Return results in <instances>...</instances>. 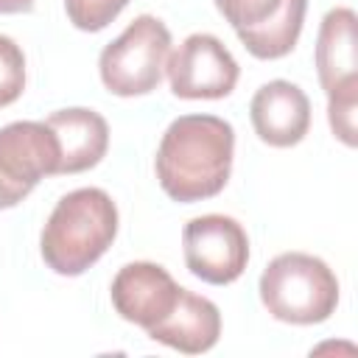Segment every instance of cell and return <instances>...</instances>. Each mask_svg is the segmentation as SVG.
<instances>
[{
	"label": "cell",
	"mask_w": 358,
	"mask_h": 358,
	"mask_svg": "<svg viewBox=\"0 0 358 358\" xmlns=\"http://www.w3.org/2000/svg\"><path fill=\"white\" fill-rule=\"evenodd\" d=\"M232 157L235 129L229 120L218 115H182L157 145V182L179 204L204 201L227 187Z\"/></svg>",
	"instance_id": "obj_1"
},
{
	"label": "cell",
	"mask_w": 358,
	"mask_h": 358,
	"mask_svg": "<svg viewBox=\"0 0 358 358\" xmlns=\"http://www.w3.org/2000/svg\"><path fill=\"white\" fill-rule=\"evenodd\" d=\"M117 235V204L101 187H78L64 193L50 210L39 252L50 271L78 277L95 266Z\"/></svg>",
	"instance_id": "obj_2"
},
{
	"label": "cell",
	"mask_w": 358,
	"mask_h": 358,
	"mask_svg": "<svg viewBox=\"0 0 358 358\" xmlns=\"http://www.w3.org/2000/svg\"><path fill=\"white\" fill-rule=\"evenodd\" d=\"M263 308L285 324H322L336 313L338 280L333 268L308 252H282L260 274Z\"/></svg>",
	"instance_id": "obj_3"
},
{
	"label": "cell",
	"mask_w": 358,
	"mask_h": 358,
	"mask_svg": "<svg viewBox=\"0 0 358 358\" xmlns=\"http://www.w3.org/2000/svg\"><path fill=\"white\" fill-rule=\"evenodd\" d=\"M355 11L336 6L324 14L316 36V76L327 95V120L333 134L355 148V112H358V36Z\"/></svg>",
	"instance_id": "obj_4"
},
{
	"label": "cell",
	"mask_w": 358,
	"mask_h": 358,
	"mask_svg": "<svg viewBox=\"0 0 358 358\" xmlns=\"http://www.w3.org/2000/svg\"><path fill=\"white\" fill-rule=\"evenodd\" d=\"M171 53V31L154 14L134 17L98 56V73L112 95L134 98L159 87Z\"/></svg>",
	"instance_id": "obj_5"
},
{
	"label": "cell",
	"mask_w": 358,
	"mask_h": 358,
	"mask_svg": "<svg viewBox=\"0 0 358 358\" xmlns=\"http://www.w3.org/2000/svg\"><path fill=\"white\" fill-rule=\"evenodd\" d=\"M241 45L263 62L288 56L302 34L308 0H213Z\"/></svg>",
	"instance_id": "obj_6"
},
{
	"label": "cell",
	"mask_w": 358,
	"mask_h": 358,
	"mask_svg": "<svg viewBox=\"0 0 358 358\" xmlns=\"http://www.w3.org/2000/svg\"><path fill=\"white\" fill-rule=\"evenodd\" d=\"M59 173V143L45 120L0 129V210L17 207L45 176Z\"/></svg>",
	"instance_id": "obj_7"
},
{
	"label": "cell",
	"mask_w": 358,
	"mask_h": 358,
	"mask_svg": "<svg viewBox=\"0 0 358 358\" xmlns=\"http://www.w3.org/2000/svg\"><path fill=\"white\" fill-rule=\"evenodd\" d=\"M182 252L193 277L210 285H229L246 271L249 238L232 215L207 213L185 224Z\"/></svg>",
	"instance_id": "obj_8"
},
{
	"label": "cell",
	"mask_w": 358,
	"mask_h": 358,
	"mask_svg": "<svg viewBox=\"0 0 358 358\" xmlns=\"http://www.w3.org/2000/svg\"><path fill=\"white\" fill-rule=\"evenodd\" d=\"M165 73L176 98L218 101L235 90L241 67L218 36L190 34L179 48L168 53Z\"/></svg>",
	"instance_id": "obj_9"
},
{
	"label": "cell",
	"mask_w": 358,
	"mask_h": 358,
	"mask_svg": "<svg viewBox=\"0 0 358 358\" xmlns=\"http://www.w3.org/2000/svg\"><path fill=\"white\" fill-rule=\"evenodd\" d=\"M179 291L182 285L168 274L165 266L151 260H134L117 268V274L112 277L109 299L120 319L148 330L173 310Z\"/></svg>",
	"instance_id": "obj_10"
},
{
	"label": "cell",
	"mask_w": 358,
	"mask_h": 358,
	"mask_svg": "<svg viewBox=\"0 0 358 358\" xmlns=\"http://www.w3.org/2000/svg\"><path fill=\"white\" fill-rule=\"evenodd\" d=\"M255 134L271 148H291L305 140L310 129V101L294 81H266L249 103Z\"/></svg>",
	"instance_id": "obj_11"
},
{
	"label": "cell",
	"mask_w": 358,
	"mask_h": 358,
	"mask_svg": "<svg viewBox=\"0 0 358 358\" xmlns=\"http://www.w3.org/2000/svg\"><path fill=\"white\" fill-rule=\"evenodd\" d=\"M145 333H148V338H154L171 350H179L185 355H201L218 344L221 310L213 299L182 288L173 310L165 319H159L157 324H151Z\"/></svg>",
	"instance_id": "obj_12"
},
{
	"label": "cell",
	"mask_w": 358,
	"mask_h": 358,
	"mask_svg": "<svg viewBox=\"0 0 358 358\" xmlns=\"http://www.w3.org/2000/svg\"><path fill=\"white\" fill-rule=\"evenodd\" d=\"M59 143V173H81L95 168L109 148V123L87 106H70L45 120Z\"/></svg>",
	"instance_id": "obj_13"
},
{
	"label": "cell",
	"mask_w": 358,
	"mask_h": 358,
	"mask_svg": "<svg viewBox=\"0 0 358 358\" xmlns=\"http://www.w3.org/2000/svg\"><path fill=\"white\" fill-rule=\"evenodd\" d=\"M129 6V0H64V11L67 20L87 34L103 31L112 20H117V14Z\"/></svg>",
	"instance_id": "obj_14"
},
{
	"label": "cell",
	"mask_w": 358,
	"mask_h": 358,
	"mask_svg": "<svg viewBox=\"0 0 358 358\" xmlns=\"http://www.w3.org/2000/svg\"><path fill=\"white\" fill-rule=\"evenodd\" d=\"M25 90V56L20 45L0 34V109L14 103Z\"/></svg>",
	"instance_id": "obj_15"
},
{
	"label": "cell",
	"mask_w": 358,
	"mask_h": 358,
	"mask_svg": "<svg viewBox=\"0 0 358 358\" xmlns=\"http://www.w3.org/2000/svg\"><path fill=\"white\" fill-rule=\"evenodd\" d=\"M31 8H34V0H0V14H22Z\"/></svg>",
	"instance_id": "obj_16"
}]
</instances>
